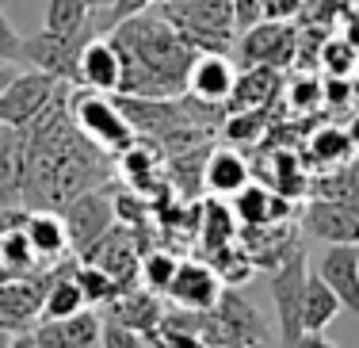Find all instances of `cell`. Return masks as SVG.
<instances>
[{"label": "cell", "mask_w": 359, "mask_h": 348, "mask_svg": "<svg viewBox=\"0 0 359 348\" xmlns=\"http://www.w3.org/2000/svg\"><path fill=\"white\" fill-rule=\"evenodd\" d=\"M0 265H4L8 279H23V276H35L39 268H46L39 260V253L31 249L23 226H12V230H0Z\"/></svg>", "instance_id": "26"}, {"label": "cell", "mask_w": 359, "mask_h": 348, "mask_svg": "<svg viewBox=\"0 0 359 348\" xmlns=\"http://www.w3.org/2000/svg\"><path fill=\"white\" fill-rule=\"evenodd\" d=\"M107 318H115L123 326H130L134 333L149 337L161 326V318H165V307H161V299L153 291H118V299L107 302Z\"/></svg>", "instance_id": "20"}, {"label": "cell", "mask_w": 359, "mask_h": 348, "mask_svg": "<svg viewBox=\"0 0 359 348\" xmlns=\"http://www.w3.org/2000/svg\"><path fill=\"white\" fill-rule=\"evenodd\" d=\"M203 184L215 195H237L241 188H249V165L233 149H215L203 161Z\"/></svg>", "instance_id": "23"}, {"label": "cell", "mask_w": 359, "mask_h": 348, "mask_svg": "<svg viewBox=\"0 0 359 348\" xmlns=\"http://www.w3.org/2000/svg\"><path fill=\"white\" fill-rule=\"evenodd\" d=\"M306 265L302 249H290V257L283 265L271 268V302H276V318H279V344L294 348L302 337V295H306Z\"/></svg>", "instance_id": "7"}, {"label": "cell", "mask_w": 359, "mask_h": 348, "mask_svg": "<svg viewBox=\"0 0 359 348\" xmlns=\"http://www.w3.org/2000/svg\"><path fill=\"white\" fill-rule=\"evenodd\" d=\"M81 260L100 265L107 276H115V283L123 287V291H130L126 283L138 276V249H134V237L126 230H118V226H111L88 253H81Z\"/></svg>", "instance_id": "17"}, {"label": "cell", "mask_w": 359, "mask_h": 348, "mask_svg": "<svg viewBox=\"0 0 359 348\" xmlns=\"http://www.w3.org/2000/svg\"><path fill=\"white\" fill-rule=\"evenodd\" d=\"M69 115H73L76 130H81L96 149H104L111 157H118L134 138H138V130H134L130 119L123 115L118 100L107 96V92H92V88L69 92Z\"/></svg>", "instance_id": "4"}, {"label": "cell", "mask_w": 359, "mask_h": 348, "mask_svg": "<svg viewBox=\"0 0 359 348\" xmlns=\"http://www.w3.org/2000/svg\"><path fill=\"white\" fill-rule=\"evenodd\" d=\"M62 218H65V230H69L73 253L81 257L115 226V203H111V195L104 188H92L84 195H76L73 203H65Z\"/></svg>", "instance_id": "9"}, {"label": "cell", "mask_w": 359, "mask_h": 348, "mask_svg": "<svg viewBox=\"0 0 359 348\" xmlns=\"http://www.w3.org/2000/svg\"><path fill=\"white\" fill-rule=\"evenodd\" d=\"M15 341V333H8V329H0V348H12Z\"/></svg>", "instance_id": "41"}, {"label": "cell", "mask_w": 359, "mask_h": 348, "mask_svg": "<svg viewBox=\"0 0 359 348\" xmlns=\"http://www.w3.org/2000/svg\"><path fill=\"white\" fill-rule=\"evenodd\" d=\"M96 35V27H84L76 35H57V31L42 27L39 35L23 39V62H31L39 73L62 81V84H81V54L88 46V39Z\"/></svg>", "instance_id": "5"}, {"label": "cell", "mask_w": 359, "mask_h": 348, "mask_svg": "<svg viewBox=\"0 0 359 348\" xmlns=\"http://www.w3.org/2000/svg\"><path fill=\"white\" fill-rule=\"evenodd\" d=\"M23 149L27 134L0 123V210L23 203Z\"/></svg>", "instance_id": "19"}, {"label": "cell", "mask_w": 359, "mask_h": 348, "mask_svg": "<svg viewBox=\"0 0 359 348\" xmlns=\"http://www.w3.org/2000/svg\"><path fill=\"white\" fill-rule=\"evenodd\" d=\"M260 20H264V0H233V31L237 35H245Z\"/></svg>", "instance_id": "34"}, {"label": "cell", "mask_w": 359, "mask_h": 348, "mask_svg": "<svg viewBox=\"0 0 359 348\" xmlns=\"http://www.w3.org/2000/svg\"><path fill=\"white\" fill-rule=\"evenodd\" d=\"M344 130H348V142H352V149L359 154V112H355L352 119H348V126H344Z\"/></svg>", "instance_id": "37"}, {"label": "cell", "mask_w": 359, "mask_h": 348, "mask_svg": "<svg viewBox=\"0 0 359 348\" xmlns=\"http://www.w3.org/2000/svg\"><path fill=\"white\" fill-rule=\"evenodd\" d=\"M31 249L39 253L42 265H57V260L69 257V230H65V218L57 210H27V222H23Z\"/></svg>", "instance_id": "18"}, {"label": "cell", "mask_w": 359, "mask_h": 348, "mask_svg": "<svg viewBox=\"0 0 359 348\" xmlns=\"http://www.w3.org/2000/svg\"><path fill=\"white\" fill-rule=\"evenodd\" d=\"M12 73H15L12 65H4V69H0V92H4V84H8V81H12Z\"/></svg>", "instance_id": "40"}, {"label": "cell", "mask_w": 359, "mask_h": 348, "mask_svg": "<svg viewBox=\"0 0 359 348\" xmlns=\"http://www.w3.org/2000/svg\"><path fill=\"white\" fill-rule=\"evenodd\" d=\"M62 81L46 77V73L31 69V73H12V81L0 92V123L15 126V130H31L42 119L50 104H54Z\"/></svg>", "instance_id": "8"}, {"label": "cell", "mask_w": 359, "mask_h": 348, "mask_svg": "<svg viewBox=\"0 0 359 348\" xmlns=\"http://www.w3.org/2000/svg\"><path fill=\"white\" fill-rule=\"evenodd\" d=\"M233 237V222H229V210L222 203H210L207 207V241L215 249H226V241Z\"/></svg>", "instance_id": "33"}, {"label": "cell", "mask_w": 359, "mask_h": 348, "mask_svg": "<svg viewBox=\"0 0 359 348\" xmlns=\"http://www.w3.org/2000/svg\"><path fill=\"white\" fill-rule=\"evenodd\" d=\"M153 4H165V0H153Z\"/></svg>", "instance_id": "43"}, {"label": "cell", "mask_w": 359, "mask_h": 348, "mask_svg": "<svg viewBox=\"0 0 359 348\" xmlns=\"http://www.w3.org/2000/svg\"><path fill=\"white\" fill-rule=\"evenodd\" d=\"M111 39L123 50V96H145V100H172L184 96L187 88V69H191L195 54L191 46L165 15H134V20L118 23Z\"/></svg>", "instance_id": "2"}, {"label": "cell", "mask_w": 359, "mask_h": 348, "mask_svg": "<svg viewBox=\"0 0 359 348\" xmlns=\"http://www.w3.org/2000/svg\"><path fill=\"white\" fill-rule=\"evenodd\" d=\"M4 279H8V276H4V265H0V283H4Z\"/></svg>", "instance_id": "42"}, {"label": "cell", "mask_w": 359, "mask_h": 348, "mask_svg": "<svg viewBox=\"0 0 359 348\" xmlns=\"http://www.w3.org/2000/svg\"><path fill=\"white\" fill-rule=\"evenodd\" d=\"M31 333L39 348H96L104 333V318L92 307H84L69 318H42Z\"/></svg>", "instance_id": "12"}, {"label": "cell", "mask_w": 359, "mask_h": 348, "mask_svg": "<svg viewBox=\"0 0 359 348\" xmlns=\"http://www.w3.org/2000/svg\"><path fill=\"white\" fill-rule=\"evenodd\" d=\"M23 62V35L12 27V20L0 8V65H20Z\"/></svg>", "instance_id": "32"}, {"label": "cell", "mask_w": 359, "mask_h": 348, "mask_svg": "<svg viewBox=\"0 0 359 348\" xmlns=\"http://www.w3.org/2000/svg\"><path fill=\"white\" fill-rule=\"evenodd\" d=\"M88 0H46V31H57V35H76V31L88 27Z\"/></svg>", "instance_id": "29"}, {"label": "cell", "mask_w": 359, "mask_h": 348, "mask_svg": "<svg viewBox=\"0 0 359 348\" xmlns=\"http://www.w3.org/2000/svg\"><path fill=\"white\" fill-rule=\"evenodd\" d=\"M233 207H237V218L245 226H279V218H287L290 203H287V195L268 192L260 184H249V188L237 192Z\"/></svg>", "instance_id": "24"}, {"label": "cell", "mask_w": 359, "mask_h": 348, "mask_svg": "<svg viewBox=\"0 0 359 348\" xmlns=\"http://www.w3.org/2000/svg\"><path fill=\"white\" fill-rule=\"evenodd\" d=\"M237 88V65L218 50H199L187 69V96L207 100V104H226Z\"/></svg>", "instance_id": "13"}, {"label": "cell", "mask_w": 359, "mask_h": 348, "mask_svg": "<svg viewBox=\"0 0 359 348\" xmlns=\"http://www.w3.org/2000/svg\"><path fill=\"white\" fill-rule=\"evenodd\" d=\"M12 348H39V344H35V333H20V337L12 341Z\"/></svg>", "instance_id": "38"}, {"label": "cell", "mask_w": 359, "mask_h": 348, "mask_svg": "<svg viewBox=\"0 0 359 348\" xmlns=\"http://www.w3.org/2000/svg\"><path fill=\"white\" fill-rule=\"evenodd\" d=\"M279 92V69L271 65H245V73H237V88H233V104L229 112H252V107H268Z\"/></svg>", "instance_id": "22"}, {"label": "cell", "mask_w": 359, "mask_h": 348, "mask_svg": "<svg viewBox=\"0 0 359 348\" xmlns=\"http://www.w3.org/2000/svg\"><path fill=\"white\" fill-rule=\"evenodd\" d=\"M302 226L310 237L329 245H359V207L352 203H340V199H318L302 210Z\"/></svg>", "instance_id": "11"}, {"label": "cell", "mask_w": 359, "mask_h": 348, "mask_svg": "<svg viewBox=\"0 0 359 348\" xmlns=\"http://www.w3.org/2000/svg\"><path fill=\"white\" fill-rule=\"evenodd\" d=\"M115 4V0H88V8H92V15H100V12H107V8Z\"/></svg>", "instance_id": "39"}, {"label": "cell", "mask_w": 359, "mask_h": 348, "mask_svg": "<svg viewBox=\"0 0 359 348\" xmlns=\"http://www.w3.org/2000/svg\"><path fill=\"white\" fill-rule=\"evenodd\" d=\"M215 314H218V318L226 321V326L233 329V333L241 337L249 348H264V344H268V326H264V318L256 314L252 302H245L237 291H222Z\"/></svg>", "instance_id": "21"}, {"label": "cell", "mask_w": 359, "mask_h": 348, "mask_svg": "<svg viewBox=\"0 0 359 348\" xmlns=\"http://www.w3.org/2000/svg\"><path fill=\"white\" fill-rule=\"evenodd\" d=\"M73 276H76V283H81L88 307H107V302H115L118 291H123V287L115 283V276H107L100 265H88V260H76Z\"/></svg>", "instance_id": "28"}, {"label": "cell", "mask_w": 359, "mask_h": 348, "mask_svg": "<svg viewBox=\"0 0 359 348\" xmlns=\"http://www.w3.org/2000/svg\"><path fill=\"white\" fill-rule=\"evenodd\" d=\"M306 8V0H264V20H294Z\"/></svg>", "instance_id": "35"}, {"label": "cell", "mask_w": 359, "mask_h": 348, "mask_svg": "<svg viewBox=\"0 0 359 348\" xmlns=\"http://www.w3.org/2000/svg\"><path fill=\"white\" fill-rule=\"evenodd\" d=\"M73 84H62L54 104L27 134L23 149V203H35L39 210H62L76 195L100 188L107 180V154L96 149L69 115Z\"/></svg>", "instance_id": "1"}, {"label": "cell", "mask_w": 359, "mask_h": 348, "mask_svg": "<svg viewBox=\"0 0 359 348\" xmlns=\"http://www.w3.org/2000/svg\"><path fill=\"white\" fill-rule=\"evenodd\" d=\"M100 344H104V348H153L149 337L134 333L130 326H123V321H115V318H104V333H100Z\"/></svg>", "instance_id": "31"}, {"label": "cell", "mask_w": 359, "mask_h": 348, "mask_svg": "<svg viewBox=\"0 0 359 348\" xmlns=\"http://www.w3.org/2000/svg\"><path fill=\"white\" fill-rule=\"evenodd\" d=\"M306 154L318 161V165L340 168L348 157L355 154V149H352V142H348V130H344V126H321V130L310 134V142H306Z\"/></svg>", "instance_id": "27"}, {"label": "cell", "mask_w": 359, "mask_h": 348, "mask_svg": "<svg viewBox=\"0 0 359 348\" xmlns=\"http://www.w3.org/2000/svg\"><path fill=\"white\" fill-rule=\"evenodd\" d=\"M161 15L191 42L195 50H218L229 54L233 31V0H165Z\"/></svg>", "instance_id": "3"}, {"label": "cell", "mask_w": 359, "mask_h": 348, "mask_svg": "<svg viewBox=\"0 0 359 348\" xmlns=\"http://www.w3.org/2000/svg\"><path fill=\"white\" fill-rule=\"evenodd\" d=\"M294 348H340V344H332L325 333H302V337H298V344H294Z\"/></svg>", "instance_id": "36"}, {"label": "cell", "mask_w": 359, "mask_h": 348, "mask_svg": "<svg viewBox=\"0 0 359 348\" xmlns=\"http://www.w3.org/2000/svg\"><path fill=\"white\" fill-rule=\"evenodd\" d=\"M313 272L332 287L340 307L359 318V245H329Z\"/></svg>", "instance_id": "16"}, {"label": "cell", "mask_w": 359, "mask_h": 348, "mask_svg": "<svg viewBox=\"0 0 359 348\" xmlns=\"http://www.w3.org/2000/svg\"><path fill=\"white\" fill-rule=\"evenodd\" d=\"M165 295L180 310H215L222 299V276L215 268L199 265V260H180Z\"/></svg>", "instance_id": "14"}, {"label": "cell", "mask_w": 359, "mask_h": 348, "mask_svg": "<svg viewBox=\"0 0 359 348\" xmlns=\"http://www.w3.org/2000/svg\"><path fill=\"white\" fill-rule=\"evenodd\" d=\"M340 310L344 307H340V299L332 295V287L325 283L318 272H310V276H306V295H302V333H325V326H329Z\"/></svg>", "instance_id": "25"}, {"label": "cell", "mask_w": 359, "mask_h": 348, "mask_svg": "<svg viewBox=\"0 0 359 348\" xmlns=\"http://www.w3.org/2000/svg\"><path fill=\"white\" fill-rule=\"evenodd\" d=\"M54 276H57V265H46L35 276H23V279H4L0 283V329H8L15 337L31 333L42 321V302H46Z\"/></svg>", "instance_id": "6"}, {"label": "cell", "mask_w": 359, "mask_h": 348, "mask_svg": "<svg viewBox=\"0 0 359 348\" xmlns=\"http://www.w3.org/2000/svg\"><path fill=\"white\" fill-rule=\"evenodd\" d=\"M237 50H241V65H271V69H283L298 54V35L287 20H260L245 35H237Z\"/></svg>", "instance_id": "10"}, {"label": "cell", "mask_w": 359, "mask_h": 348, "mask_svg": "<svg viewBox=\"0 0 359 348\" xmlns=\"http://www.w3.org/2000/svg\"><path fill=\"white\" fill-rule=\"evenodd\" d=\"M123 50H118L115 39L92 35L88 46L81 54V84L76 88H92V92H123Z\"/></svg>", "instance_id": "15"}, {"label": "cell", "mask_w": 359, "mask_h": 348, "mask_svg": "<svg viewBox=\"0 0 359 348\" xmlns=\"http://www.w3.org/2000/svg\"><path fill=\"white\" fill-rule=\"evenodd\" d=\"M176 268H180V260L172 257V253H149L145 265H142L145 287H149L153 295H165L168 283H172V276H176Z\"/></svg>", "instance_id": "30"}]
</instances>
